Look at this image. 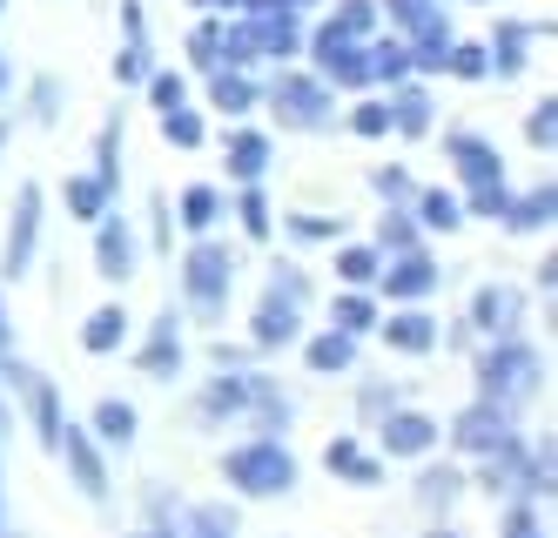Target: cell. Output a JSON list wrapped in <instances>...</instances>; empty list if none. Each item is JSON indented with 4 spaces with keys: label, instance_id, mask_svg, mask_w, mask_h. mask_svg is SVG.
Listing matches in <instances>:
<instances>
[{
    "label": "cell",
    "instance_id": "cell-3",
    "mask_svg": "<svg viewBox=\"0 0 558 538\" xmlns=\"http://www.w3.org/2000/svg\"><path fill=\"white\" fill-rule=\"evenodd\" d=\"M229 283H235V250H229V242H216V236H195L189 256H182V303H189V316L203 323V330L222 323Z\"/></svg>",
    "mask_w": 558,
    "mask_h": 538
},
{
    "label": "cell",
    "instance_id": "cell-25",
    "mask_svg": "<svg viewBox=\"0 0 558 538\" xmlns=\"http://www.w3.org/2000/svg\"><path fill=\"white\" fill-rule=\"evenodd\" d=\"M175 223H182L189 236H209V229L222 223V195H216L209 182H189V189L175 195Z\"/></svg>",
    "mask_w": 558,
    "mask_h": 538
},
{
    "label": "cell",
    "instance_id": "cell-6",
    "mask_svg": "<svg viewBox=\"0 0 558 538\" xmlns=\"http://www.w3.org/2000/svg\"><path fill=\"white\" fill-rule=\"evenodd\" d=\"M518 438V410L511 404H492V397H471L458 410V425H451V444L471 451V458H492V451H505Z\"/></svg>",
    "mask_w": 558,
    "mask_h": 538
},
{
    "label": "cell",
    "instance_id": "cell-36",
    "mask_svg": "<svg viewBox=\"0 0 558 538\" xmlns=\"http://www.w3.org/2000/svg\"><path fill=\"white\" fill-rule=\"evenodd\" d=\"M142 88H148V108H155V115L189 108V74H175V68H155V74L142 81Z\"/></svg>",
    "mask_w": 558,
    "mask_h": 538
},
{
    "label": "cell",
    "instance_id": "cell-41",
    "mask_svg": "<svg viewBox=\"0 0 558 538\" xmlns=\"http://www.w3.org/2000/svg\"><path fill=\"white\" fill-rule=\"evenodd\" d=\"M377 250H384V256L417 250V216H411V210H384V223H377Z\"/></svg>",
    "mask_w": 558,
    "mask_h": 538
},
{
    "label": "cell",
    "instance_id": "cell-34",
    "mask_svg": "<svg viewBox=\"0 0 558 538\" xmlns=\"http://www.w3.org/2000/svg\"><path fill=\"white\" fill-rule=\"evenodd\" d=\"M61 101H68V81H61V74H34V81H27L34 129H54V121H61Z\"/></svg>",
    "mask_w": 558,
    "mask_h": 538
},
{
    "label": "cell",
    "instance_id": "cell-40",
    "mask_svg": "<svg viewBox=\"0 0 558 538\" xmlns=\"http://www.w3.org/2000/svg\"><path fill=\"white\" fill-rule=\"evenodd\" d=\"M445 74H451V81H485V74H492L485 40H451V48H445Z\"/></svg>",
    "mask_w": 558,
    "mask_h": 538
},
{
    "label": "cell",
    "instance_id": "cell-43",
    "mask_svg": "<svg viewBox=\"0 0 558 538\" xmlns=\"http://www.w3.org/2000/svg\"><path fill=\"white\" fill-rule=\"evenodd\" d=\"M343 223L337 216H290V242H337Z\"/></svg>",
    "mask_w": 558,
    "mask_h": 538
},
{
    "label": "cell",
    "instance_id": "cell-4",
    "mask_svg": "<svg viewBox=\"0 0 558 538\" xmlns=\"http://www.w3.org/2000/svg\"><path fill=\"white\" fill-rule=\"evenodd\" d=\"M538 378H545V357L525 337H498L485 357H477V397H492V404H511L518 410V404L538 391Z\"/></svg>",
    "mask_w": 558,
    "mask_h": 538
},
{
    "label": "cell",
    "instance_id": "cell-53",
    "mask_svg": "<svg viewBox=\"0 0 558 538\" xmlns=\"http://www.w3.org/2000/svg\"><path fill=\"white\" fill-rule=\"evenodd\" d=\"M0 431H8V404H0Z\"/></svg>",
    "mask_w": 558,
    "mask_h": 538
},
{
    "label": "cell",
    "instance_id": "cell-33",
    "mask_svg": "<svg viewBox=\"0 0 558 538\" xmlns=\"http://www.w3.org/2000/svg\"><path fill=\"white\" fill-rule=\"evenodd\" d=\"M324 465H330L337 478H356V485H377V478H384V465H377V458H364V451H356V438H330Z\"/></svg>",
    "mask_w": 558,
    "mask_h": 538
},
{
    "label": "cell",
    "instance_id": "cell-29",
    "mask_svg": "<svg viewBox=\"0 0 558 538\" xmlns=\"http://www.w3.org/2000/svg\"><path fill=\"white\" fill-rule=\"evenodd\" d=\"M411 216H417V229H458L464 223V202H458V189H417L411 195Z\"/></svg>",
    "mask_w": 558,
    "mask_h": 538
},
{
    "label": "cell",
    "instance_id": "cell-46",
    "mask_svg": "<svg viewBox=\"0 0 558 538\" xmlns=\"http://www.w3.org/2000/svg\"><path fill=\"white\" fill-rule=\"evenodd\" d=\"M390 404H397V391H390V384H364V391H356V410H364V425H377Z\"/></svg>",
    "mask_w": 558,
    "mask_h": 538
},
{
    "label": "cell",
    "instance_id": "cell-49",
    "mask_svg": "<svg viewBox=\"0 0 558 538\" xmlns=\"http://www.w3.org/2000/svg\"><path fill=\"white\" fill-rule=\"evenodd\" d=\"M8 88H14V61H8V48H0V101H8Z\"/></svg>",
    "mask_w": 558,
    "mask_h": 538
},
{
    "label": "cell",
    "instance_id": "cell-42",
    "mask_svg": "<svg viewBox=\"0 0 558 538\" xmlns=\"http://www.w3.org/2000/svg\"><path fill=\"white\" fill-rule=\"evenodd\" d=\"M235 216H243V229H250L256 242H269V202H263L256 182H243V195H235Z\"/></svg>",
    "mask_w": 558,
    "mask_h": 538
},
{
    "label": "cell",
    "instance_id": "cell-47",
    "mask_svg": "<svg viewBox=\"0 0 558 538\" xmlns=\"http://www.w3.org/2000/svg\"><path fill=\"white\" fill-rule=\"evenodd\" d=\"M114 27H122V40H148V8L142 0H122V8H114Z\"/></svg>",
    "mask_w": 558,
    "mask_h": 538
},
{
    "label": "cell",
    "instance_id": "cell-32",
    "mask_svg": "<svg viewBox=\"0 0 558 538\" xmlns=\"http://www.w3.org/2000/svg\"><path fill=\"white\" fill-rule=\"evenodd\" d=\"M61 202H68V216H74V223H95V216L108 210L114 195H108V189H101V182H95L88 169H74V176L61 182Z\"/></svg>",
    "mask_w": 558,
    "mask_h": 538
},
{
    "label": "cell",
    "instance_id": "cell-17",
    "mask_svg": "<svg viewBox=\"0 0 558 538\" xmlns=\"http://www.w3.org/2000/svg\"><path fill=\"white\" fill-rule=\"evenodd\" d=\"M61 458H68V471H74V485L88 491L95 505H108V471H101V451H95V438L82 431V425H61Z\"/></svg>",
    "mask_w": 558,
    "mask_h": 538
},
{
    "label": "cell",
    "instance_id": "cell-20",
    "mask_svg": "<svg viewBox=\"0 0 558 538\" xmlns=\"http://www.w3.org/2000/svg\"><path fill=\"white\" fill-rule=\"evenodd\" d=\"M498 223L511 229V236H538V229H551V182H538V189H525V195H505V210H498Z\"/></svg>",
    "mask_w": 558,
    "mask_h": 538
},
{
    "label": "cell",
    "instance_id": "cell-11",
    "mask_svg": "<svg viewBox=\"0 0 558 538\" xmlns=\"http://www.w3.org/2000/svg\"><path fill=\"white\" fill-rule=\"evenodd\" d=\"M371 289H384L390 303H424L430 289H437V263L424 256V250H397L384 270H377V283Z\"/></svg>",
    "mask_w": 558,
    "mask_h": 538
},
{
    "label": "cell",
    "instance_id": "cell-16",
    "mask_svg": "<svg viewBox=\"0 0 558 538\" xmlns=\"http://www.w3.org/2000/svg\"><path fill=\"white\" fill-rule=\"evenodd\" d=\"M182 316L175 310H162V316H155V330H148V344L135 350V370H142V378H182V330H175Z\"/></svg>",
    "mask_w": 558,
    "mask_h": 538
},
{
    "label": "cell",
    "instance_id": "cell-2",
    "mask_svg": "<svg viewBox=\"0 0 558 538\" xmlns=\"http://www.w3.org/2000/svg\"><path fill=\"white\" fill-rule=\"evenodd\" d=\"M263 108L276 115V129H296V135H324V129H337V115H343V95H330L324 81H316L303 61H290V68H276L269 81H263Z\"/></svg>",
    "mask_w": 558,
    "mask_h": 538
},
{
    "label": "cell",
    "instance_id": "cell-44",
    "mask_svg": "<svg viewBox=\"0 0 558 538\" xmlns=\"http://www.w3.org/2000/svg\"><path fill=\"white\" fill-rule=\"evenodd\" d=\"M458 485H464V478H458L451 465H437V471H424V485H417V499H424V505H445V499H458Z\"/></svg>",
    "mask_w": 558,
    "mask_h": 538
},
{
    "label": "cell",
    "instance_id": "cell-13",
    "mask_svg": "<svg viewBox=\"0 0 558 538\" xmlns=\"http://www.w3.org/2000/svg\"><path fill=\"white\" fill-rule=\"evenodd\" d=\"M203 95H209V108H216V115L250 121V115L263 108V81H256V74H243V68H216V74H203Z\"/></svg>",
    "mask_w": 558,
    "mask_h": 538
},
{
    "label": "cell",
    "instance_id": "cell-52",
    "mask_svg": "<svg viewBox=\"0 0 558 538\" xmlns=\"http://www.w3.org/2000/svg\"><path fill=\"white\" fill-rule=\"evenodd\" d=\"M8 135H14V121H8V115H0V148H8Z\"/></svg>",
    "mask_w": 558,
    "mask_h": 538
},
{
    "label": "cell",
    "instance_id": "cell-51",
    "mask_svg": "<svg viewBox=\"0 0 558 538\" xmlns=\"http://www.w3.org/2000/svg\"><path fill=\"white\" fill-rule=\"evenodd\" d=\"M182 8H195V14H216V0H182Z\"/></svg>",
    "mask_w": 558,
    "mask_h": 538
},
{
    "label": "cell",
    "instance_id": "cell-30",
    "mask_svg": "<svg viewBox=\"0 0 558 538\" xmlns=\"http://www.w3.org/2000/svg\"><path fill=\"white\" fill-rule=\"evenodd\" d=\"M377 270H384V250H377V242H343V250H337V283H343V289H371Z\"/></svg>",
    "mask_w": 558,
    "mask_h": 538
},
{
    "label": "cell",
    "instance_id": "cell-9",
    "mask_svg": "<svg viewBox=\"0 0 558 538\" xmlns=\"http://www.w3.org/2000/svg\"><path fill=\"white\" fill-rule=\"evenodd\" d=\"M135 263H142L135 223L108 202V210L95 216V276H101V283H129V276H135Z\"/></svg>",
    "mask_w": 558,
    "mask_h": 538
},
{
    "label": "cell",
    "instance_id": "cell-35",
    "mask_svg": "<svg viewBox=\"0 0 558 538\" xmlns=\"http://www.w3.org/2000/svg\"><path fill=\"white\" fill-rule=\"evenodd\" d=\"M330 27H343L350 40H371V34H384V21H377V0H330Z\"/></svg>",
    "mask_w": 558,
    "mask_h": 538
},
{
    "label": "cell",
    "instance_id": "cell-38",
    "mask_svg": "<svg viewBox=\"0 0 558 538\" xmlns=\"http://www.w3.org/2000/svg\"><path fill=\"white\" fill-rule=\"evenodd\" d=\"M155 74V48L148 40H122V55H114V88H142Z\"/></svg>",
    "mask_w": 558,
    "mask_h": 538
},
{
    "label": "cell",
    "instance_id": "cell-10",
    "mask_svg": "<svg viewBox=\"0 0 558 538\" xmlns=\"http://www.w3.org/2000/svg\"><path fill=\"white\" fill-rule=\"evenodd\" d=\"M551 34V21H498L492 27V40H485V61H492V74H505V81H518L532 68V40H545Z\"/></svg>",
    "mask_w": 558,
    "mask_h": 538
},
{
    "label": "cell",
    "instance_id": "cell-18",
    "mask_svg": "<svg viewBox=\"0 0 558 538\" xmlns=\"http://www.w3.org/2000/svg\"><path fill=\"white\" fill-rule=\"evenodd\" d=\"M437 438L445 431H437L424 410H390L384 418V451L390 458H424V451H437Z\"/></svg>",
    "mask_w": 558,
    "mask_h": 538
},
{
    "label": "cell",
    "instance_id": "cell-7",
    "mask_svg": "<svg viewBox=\"0 0 558 538\" xmlns=\"http://www.w3.org/2000/svg\"><path fill=\"white\" fill-rule=\"evenodd\" d=\"M41 182L14 189V216H8V242H0V283H21L34 263V242H41Z\"/></svg>",
    "mask_w": 558,
    "mask_h": 538
},
{
    "label": "cell",
    "instance_id": "cell-24",
    "mask_svg": "<svg viewBox=\"0 0 558 538\" xmlns=\"http://www.w3.org/2000/svg\"><path fill=\"white\" fill-rule=\"evenodd\" d=\"M371 88H397V81H411V48L397 34H371Z\"/></svg>",
    "mask_w": 558,
    "mask_h": 538
},
{
    "label": "cell",
    "instance_id": "cell-37",
    "mask_svg": "<svg viewBox=\"0 0 558 538\" xmlns=\"http://www.w3.org/2000/svg\"><path fill=\"white\" fill-rule=\"evenodd\" d=\"M371 189L390 202V210H411V195H417V176L404 169V162H384V169H371Z\"/></svg>",
    "mask_w": 558,
    "mask_h": 538
},
{
    "label": "cell",
    "instance_id": "cell-50",
    "mask_svg": "<svg viewBox=\"0 0 558 538\" xmlns=\"http://www.w3.org/2000/svg\"><path fill=\"white\" fill-rule=\"evenodd\" d=\"M14 350V330H8V303H0V357Z\"/></svg>",
    "mask_w": 558,
    "mask_h": 538
},
{
    "label": "cell",
    "instance_id": "cell-48",
    "mask_svg": "<svg viewBox=\"0 0 558 538\" xmlns=\"http://www.w3.org/2000/svg\"><path fill=\"white\" fill-rule=\"evenodd\" d=\"M505 538H538V512H532V505H511V518H505Z\"/></svg>",
    "mask_w": 558,
    "mask_h": 538
},
{
    "label": "cell",
    "instance_id": "cell-39",
    "mask_svg": "<svg viewBox=\"0 0 558 538\" xmlns=\"http://www.w3.org/2000/svg\"><path fill=\"white\" fill-rule=\"evenodd\" d=\"M162 142H169V148H203V142H209V121L195 115V108H169V115H162Z\"/></svg>",
    "mask_w": 558,
    "mask_h": 538
},
{
    "label": "cell",
    "instance_id": "cell-55",
    "mask_svg": "<svg viewBox=\"0 0 558 538\" xmlns=\"http://www.w3.org/2000/svg\"><path fill=\"white\" fill-rule=\"evenodd\" d=\"M0 14H8V0H0Z\"/></svg>",
    "mask_w": 558,
    "mask_h": 538
},
{
    "label": "cell",
    "instance_id": "cell-27",
    "mask_svg": "<svg viewBox=\"0 0 558 538\" xmlns=\"http://www.w3.org/2000/svg\"><path fill=\"white\" fill-rule=\"evenodd\" d=\"M330 330H343V337H371L377 330V297L371 289H343V297L330 303Z\"/></svg>",
    "mask_w": 558,
    "mask_h": 538
},
{
    "label": "cell",
    "instance_id": "cell-26",
    "mask_svg": "<svg viewBox=\"0 0 558 538\" xmlns=\"http://www.w3.org/2000/svg\"><path fill=\"white\" fill-rule=\"evenodd\" d=\"M129 344V310L122 303H101L88 323H82V350L88 357H108V350H122Z\"/></svg>",
    "mask_w": 558,
    "mask_h": 538
},
{
    "label": "cell",
    "instance_id": "cell-1",
    "mask_svg": "<svg viewBox=\"0 0 558 538\" xmlns=\"http://www.w3.org/2000/svg\"><path fill=\"white\" fill-rule=\"evenodd\" d=\"M303 34L310 21L290 14V8H276V14H243V21H222V68H290L303 61Z\"/></svg>",
    "mask_w": 558,
    "mask_h": 538
},
{
    "label": "cell",
    "instance_id": "cell-15",
    "mask_svg": "<svg viewBox=\"0 0 558 538\" xmlns=\"http://www.w3.org/2000/svg\"><path fill=\"white\" fill-rule=\"evenodd\" d=\"M377 330H384V344H390V350H404V357H424V350L445 344V337H437V316H430L424 303H397Z\"/></svg>",
    "mask_w": 558,
    "mask_h": 538
},
{
    "label": "cell",
    "instance_id": "cell-22",
    "mask_svg": "<svg viewBox=\"0 0 558 538\" xmlns=\"http://www.w3.org/2000/svg\"><path fill=\"white\" fill-rule=\"evenodd\" d=\"M303 370H310V378H343V370H356V337H343V330L310 337L303 344Z\"/></svg>",
    "mask_w": 558,
    "mask_h": 538
},
{
    "label": "cell",
    "instance_id": "cell-54",
    "mask_svg": "<svg viewBox=\"0 0 558 538\" xmlns=\"http://www.w3.org/2000/svg\"><path fill=\"white\" fill-rule=\"evenodd\" d=\"M430 538H451V531H430Z\"/></svg>",
    "mask_w": 558,
    "mask_h": 538
},
{
    "label": "cell",
    "instance_id": "cell-23",
    "mask_svg": "<svg viewBox=\"0 0 558 538\" xmlns=\"http://www.w3.org/2000/svg\"><path fill=\"white\" fill-rule=\"evenodd\" d=\"M135 431H142V410L129 397H101L88 410V438H101V444H135Z\"/></svg>",
    "mask_w": 558,
    "mask_h": 538
},
{
    "label": "cell",
    "instance_id": "cell-8",
    "mask_svg": "<svg viewBox=\"0 0 558 538\" xmlns=\"http://www.w3.org/2000/svg\"><path fill=\"white\" fill-rule=\"evenodd\" d=\"M445 148H451V176L464 195H485V189H505V155L477 135V129H445ZM458 195V202H464Z\"/></svg>",
    "mask_w": 558,
    "mask_h": 538
},
{
    "label": "cell",
    "instance_id": "cell-12",
    "mask_svg": "<svg viewBox=\"0 0 558 538\" xmlns=\"http://www.w3.org/2000/svg\"><path fill=\"white\" fill-rule=\"evenodd\" d=\"M384 108H390V135H404V142H424L437 129V101H430V88H417V74L397 81L384 95Z\"/></svg>",
    "mask_w": 558,
    "mask_h": 538
},
{
    "label": "cell",
    "instance_id": "cell-5",
    "mask_svg": "<svg viewBox=\"0 0 558 538\" xmlns=\"http://www.w3.org/2000/svg\"><path fill=\"white\" fill-rule=\"evenodd\" d=\"M222 471H229L235 491H250V499H283V491L296 485V458H290L283 438H243L222 458Z\"/></svg>",
    "mask_w": 558,
    "mask_h": 538
},
{
    "label": "cell",
    "instance_id": "cell-31",
    "mask_svg": "<svg viewBox=\"0 0 558 538\" xmlns=\"http://www.w3.org/2000/svg\"><path fill=\"white\" fill-rule=\"evenodd\" d=\"M337 129H350V135H364V142L390 135V108H384V95H350V108L337 115Z\"/></svg>",
    "mask_w": 558,
    "mask_h": 538
},
{
    "label": "cell",
    "instance_id": "cell-45",
    "mask_svg": "<svg viewBox=\"0 0 558 538\" xmlns=\"http://www.w3.org/2000/svg\"><path fill=\"white\" fill-rule=\"evenodd\" d=\"M525 135H532V148H551V135H558V101H538V108H532Z\"/></svg>",
    "mask_w": 558,
    "mask_h": 538
},
{
    "label": "cell",
    "instance_id": "cell-14",
    "mask_svg": "<svg viewBox=\"0 0 558 538\" xmlns=\"http://www.w3.org/2000/svg\"><path fill=\"white\" fill-rule=\"evenodd\" d=\"M518 316H525V297H518L511 283H485L464 310V323H477L485 337H518Z\"/></svg>",
    "mask_w": 558,
    "mask_h": 538
},
{
    "label": "cell",
    "instance_id": "cell-21",
    "mask_svg": "<svg viewBox=\"0 0 558 538\" xmlns=\"http://www.w3.org/2000/svg\"><path fill=\"white\" fill-rule=\"evenodd\" d=\"M122 129H129V115L122 108H108V121H101V135H95V182L108 189V195H122Z\"/></svg>",
    "mask_w": 558,
    "mask_h": 538
},
{
    "label": "cell",
    "instance_id": "cell-28",
    "mask_svg": "<svg viewBox=\"0 0 558 538\" xmlns=\"http://www.w3.org/2000/svg\"><path fill=\"white\" fill-rule=\"evenodd\" d=\"M182 55H189V74H216V68H222V21H216V14H203V21L189 27Z\"/></svg>",
    "mask_w": 558,
    "mask_h": 538
},
{
    "label": "cell",
    "instance_id": "cell-19",
    "mask_svg": "<svg viewBox=\"0 0 558 538\" xmlns=\"http://www.w3.org/2000/svg\"><path fill=\"white\" fill-rule=\"evenodd\" d=\"M222 169L235 182H263V169H269V135L263 129H229L222 135Z\"/></svg>",
    "mask_w": 558,
    "mask_h": 538
}]
</instances>
